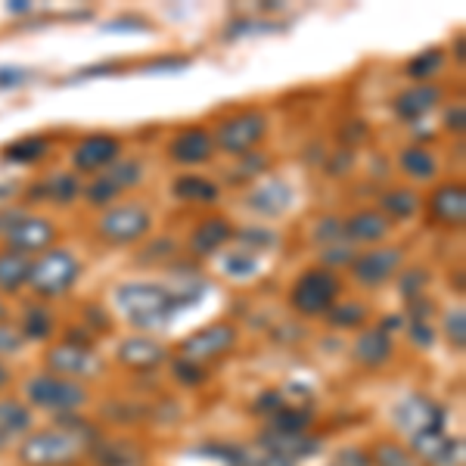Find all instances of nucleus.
<instances>
[{
    "label": "nucleus",
    "instance_id": "21",
    "mask_svg": "<svg viewBox=\"0 0 466 466\" xmlns=\"http://www.w3.org/2000/svg\"><path fill=\"white\" fill-rule=\"evenodd\" d=\"M345 233H349V239H358V243H377L389 233V218L367 208V212H358L345 221Z\"/></svg>",
    "mask_w": 466,
    "mask_h": 466
},
{
    "label": "nucleus",
    "instance_id": "43",
    "mask_svg": "<svg viewBox=\"0 0 466 466\" xmlns=\"http://www.w3.org/2000/svg\"><path fill=\"white\" fill-rule=\"evenodd\" d=\"M239 237H243V239H258V243H270V239H274L270 233H252V230H243Z\"/></svg>",
    "mask_w": 466,
    "mask_h": 466
},
{
    "label": "nucleus",
    "instance_id": "20",
    "mask_svg": "<svg viewBox=\"0 0 466 466\" xmlns=\"http://www.w3.org/2000/svg\"><path fill=\"white\" fill-rule=\"evenodd\" d=\"M439 100H441L439 85H417V87L404 90V94L398 96L395 109L401 118H420V116H426V112H430Z\"/></svg>",
    "mask_w": 466,
    "mask_h": 466
},
{
    "label": "nucleus",
    "instance_id": "41",
    "mask_svg": "<svg viewBox=\"0 0 466 466\" xmlns=\"http://www.w3.org/2000/svg\"><path fill=\"white\" fill-rule=\"evenodd\" d=\"M25 78H32L28 72L22 69H10V72H0V85H22Z\"/></svg>",
    "mask_w": 466,
    "mask_h": 466
},
{
    "label": "nucleus",
    "instance_id": "16",
    "mask_svg": "<svg viewBox=\"0 0 466 466\" xmlns=\"http://www.w3.org/2000/svg\"><path fill=\"white\" fill-rule=\"evenodd\" d=\"M212 149H215V140L206 127H187V131H180L177 137L171 140L168 153H171V159L180 165H199V162L212 159Z\"/></svg>",
    "mask_w": 466,
    "mask_h": 466
},
{
    "label": "nucleus",
    "instance_id": "26",
    "mask_svg": "<svg viewBox=\"0 0 466 466\" xmlns=\"http://www.w3.org/2000/svg\"><path fill=\"white\" fill-rule=\"evenodd\" d=\"M398 165L404 168V175H410L417 180H430L439 175V162H435V156L423 147H408L398 156Z\"/></svg>",
    "mask_w": 466,
    "mask_h": 466
},
{
    "label": "nucleus",
    "instance_id": "12",
    "mask_svg": "<svg viewBox=\"0 0 466 466\" xmlns=\"http://www.w3.org/2000/svg\"><path fill=\"white\" fill-rule=\"evenodd\" d=\"M47 367L54 370V377H96L100 373V358L87 349V345H72L63 342L56 349L47 351Z\"/></svg>",
    "mask_w": 466,
    "mask_h": 466
},
{
    "label": "nucleus",
    "instance_id": "37",
    "mask_svg": "<svg viewBox=\"0 0 466 466\" xmlns=\"http://www.w3.org/2000/svg\"><path fill=\"white\" fill-rule=\"evenodd\" d=\"M228 270L233 277H246V274H252V270H258V261H255V255L249 252H237L228 258Z\"/></svg>",
    "mask_w": 466,
    "mask_h": 466
},
{
    "label": "nucleus",
    "instance_id": "42",
    "mask_svg": "<svg viewBox=\"0 0 466 466\" xmlns=\"http://www.w3.org/2000/svg\"><path fill=\"white\" fill-rule=\"evenodd\" d=\"M349 249H342V246H336V249H327V261H355V255H345Z\"/></svg>",
    "mask_w": 466,
    "mask_h": 466
},
{
    "label": "nucleus",
    "instance_id": "13",
    "mask_svg": "<svg viewBox=\"0 0 466 466\" xmlns=\"http://www.w3.org/2000/svg\"><path fill=\"white\" fill-rule=\"evenodd\" d=\"M140 180V165L137 162H116L106 168V175L96 177L94 184L87 187V199L90 206H106L118 197L127 187H134Z\"/></svg>",
    "mask_w": 466,
    "mask_h": 466
},
{
    "label": "nucleus",
    "instance_id": "45",
    "mask_svg": "<svg viewBox=\"0 0 466 466\" xmlns=\"http://www.w3.org/2000/svg\"><path fill=\"white\" fill-rule=\"evenodd\" d=\"M13 10L22 13V10H28V4H25V0H16V4H13Z\"/></svg>",
    "mask_w": 466,
    "mask_h": 466
},
{
    "label": "nucleus",
    "instance_id": "3",
    "mask_svg": "<svg viewBox=\"0 0 466 466\" xmlns=\"http://www.w3.org/2000/svg\"><path fill=\"white\" fill-rule=\"evenodd\" d=\"M81 277V265L72 252L66 249H47L41 258L32 261L28 268V287H32L41 299H56L75 287Z\"/></svg>",
    "mask_w": 466,
    "mask_h": 466
},
{
    "label": "nucleus",
    "instance_id": "46",
    "mask_svg": "<svg viewBox=\"0 0 466 466\" xmlns=\"http://www.w3.org/2000/svg\"><path fill=\"white\" fill-rule=\"evenodd\" d=\"M0 318H4V302H0Z\"/></svg>",
    "mask_w": 466,
    "mask_h": 466
},
{
    "label": "nucleus",
    "instance_id": "2",
    "mask_svg": "<svg viewBox=\"0 0 466 466\" xmlns=\"http://www.w3.org/2000/svg\"><path fill=\"white\" fill-rule=\"evenodd\" d=\"M116 299L127 320L137 327H162L184 305L180 296H171L168 289L153 287V283H125V287H118Z\"/></svg>",
    "mask_w": 466,
    "mask_h": 466
},
{
    "label": "nucleus",
    "instance_id": "18",
    "mask_svg": "<svg viewBox=\"0 0 466 466\" xmlns=\"http://www.w3.org/2000/svg\"><path fill=\"white\" fill-rule=\"evenodd\" d=\"M355 358L360 360V364H367V367L386 364V360L392 358V339H389L386 329H380V327L364 329V333L358 336V342H355Z\"/></svg>",
    "mask_w": 466,
    "mask_h": 466
},
{
    "label": "nucleus",
    "instance_id": "24",
    "mask_svg": "<svg viewBox=\"0 0 466 466\" xmlns=\"http://www.w3.org/2000/svg\"><path fill=\"white\" fill-rule=\"evenodd\" d=\"M249 206L258 208L261 215H280L289 206V187L283 180H268L258 190H252Z\"/></svg>",
    "mask_w": 466,
    "mask_h": 466
},
{
    "label": "nucleus",
    "instance_id": "33",
    "mask_svg": "<svg viewBox=\"0 0 466 466\" xmlns=\"http://www.w3.org/2000/svg\"><path fill=\"white\" fill-rule=\"evenodd\" d=\"M441 63H445V54H441L439 47L426 50V54H420L417 59H410V63H408V75H410V78H417V81H426V78H432V75L441 69Z\"/></svg>",
    "mask_w": 466,
    "mask_h": 466
},
{
    "label": "nucleus",
    "instance_id": "25",
    "mask_svg": "<svg viewBox=\"0 0 466 466\" xmlns=\"http://www.w3.org/2000/svg\"><path fill=\"white\" fill-rule=\"evenodd\" d=\"M171 193H175L180 202H215L218 184H212V180L202 177V175H184L175 180Z\"/></svg>",
    "mask_w": 466,
    "mask_h": 466
},
{
    "label": "nucleus",
    "instance_id": "14",
    "mask_svg": "<svg viewBox=\"0 0 466 466\" xmlns=\"http://www.w3.org/2000/svg\"><path fill=\"white\" fill-rule=\"evenodd\" d=\"M118 153H122V144L109 134H94V137L81 140L72 153V162L78 171H100V168H109L116 165Z\"/></svg>",
    "mask_w": 466,
    "mask_h": 466
},
{
    "label": "nucleus",
    "instance_id": "28",
    "mask_svg": "<svg viewBox=\"0 0 466 466\" xmlns=\"http://www.w3.org/2000/svg\"><path fill=\"white\" fill-rule=\"evenodd\" d=\"M380 206H382V212H386V215H392V218H398V221H401V218H413V212L420 208V197L413 190L395 187V190L382 193Z\"/></svg>",
    "mask_w": 466,
    "mask_h": 466
},
{
    "label": "nucleus",
    "instance_id": "10",
    "mask_svg": "<svg viewBox=\"0 0 466 466\" xmlns=\"http://www.w3.org/2000/svg\"><path fill=\"white\" fill-rule=\"evenodd\" d=\"M4 237H6V243H10V249L28 255V252L47 249V246L54 243V237H56V228H54V221H47V218L19 215L16 221L4 230Z\"/></svg>",
    "mask_w": 466,
    "mask_h": 466
},
{
    "label": "nucleus",
    "instance_id": "6",
    "mask_svg": "<svg viewBox=\"0 0 466 466\" xmlns=\"http://www.w3.org/2000/svg\"><path fill=\"white\" fill-rule=\"evenodd\" d=\"M149 228H153V218L140 202H127V206L109 208L106 215L96 221V233H100L106 243H137L140 237H147Z\"/></svg>",
    "mask_w": 466,
    "mask_h": 466
},
{
    "label": "nucleus",
    "instance_id": "8",
    "mask_svg": "<svg viewBox=\"0 0 466 466\" xmlns=\"http://www.w3.org/2000/svg\"><path fill=\"white\" fill-rule=\"evenodd\" d=\"M237 345V329L230 323H212V327L193 333L190 339L180 342V360H190V364L206 367L208 360L224 358Z\"/></svg>",
    "mask_w": 466,
    "mask_h": 466
},
{
    "label": "nucleus",
    "instance_id": "27",
    "mask_svg": "<svg viewBox=\"0 0 466 466\" xmlns=\"http://www.w3.org/2000/svg\"><path fill=\"white\" fill-rule=\"evenodd\" d=\"M81 193V184L72 175H54L47 177L41 187L35 190V197H47L50 202H59V206H69V202Z\"/></svg>",
    "mask_w": 466,
    "mask_h": 466
},
{
    "label": "nucleus",
    "instance_id": "29",
    "mask_svg": "<svg viewBox=\"0 0 466 466\" xmlns=\"http://www.w3.org/2000/svg\"><path fill=\"white\" fill-rule=\"evenodd\" d=\"M50 333H54V318H50V311L41 305H32L25 311V318H22V336H25V339H47Z\"/></svg>",
    "mask_w": 466,
    "mask_h": 466
},
{
    "label": "nucleus",
    "instance_id": "44",
    "mask_svg": "<svg viewBox=\"0 0 466 466\" xmlns=\"http://www.w3.org/2000/svg\"><path fill=\"white\" fill-rule=\"evenodd\" d=\"M6 382H10V370H6V367H4V364H0V389H4V386H6Z\"/></svg>",
    "mask_w": 466,
    "mask_h": 466
},
{
    "label": "nucleus",
    "instance_id": "19",
    "mask_svg": "<svg viewBox=\"0 0 466 466\" xmlns=\"http://www.w3.org/2000/svg\"><path fill=\"white\" fill-rule=\"evenodd\" d=\"M233 237V224L224 221V218H208L202 221L190 237V249L197 255H212L215 249H221L224 243Z\"/></svg>",
    "mask_w": 466,
    "mask_h": 466
},
{
    "label": "nucleus",
    "instance_id": "40",
    "mask_svg": "<svg viewBox=\"0 0 466 466\" xmlns=\"http://www.w3.org/2000/svg\"><path fill=\"white\" fill-rule=\"evenodd\" d=\"M423 283H426V274H423V270H413V274H408V280H401V289L408 292V296H413V292L423 287Z\"/></svg>",
    "mask_w": 466,
    "mask_h": 466
},
{
    "label": "nucleus",
    "instance_id": "34",
    "mask_svg": "<svg viewBox=\"0 0 466 466\" xmlns=\"http://www.w3.org/2000/svg\"><path fill=\"white\" fill-rule=\"evenodd\" d=\"M373 463L377 466H420V461L410 451H404L398 445H380L377 454H373Z\"/></svg>",
    "mask_w": 466,
    "mask_h": 466
},
{
    "label": "nucleus",
    "instance_id": "35",
    "mask_svg": "<svg viewBox=\"0 0 466 466\" xmlns=\"http://www.w3.org/2000/svg\"><path fill=\"white\" fill-rule=\"evenodd\" d=\"M175 377L180 382H187V386H199V382L206 380V367L190 364V360H177V364H175Z\"/></svg>",
    "mask_w": 466,
    "mask_h": 466
},
{
    "label": "nucleus",
    "instance_id": "32",
    "mask_svg": "<svg viewBox=\"0 0 466 466\" xmlns=\"http://www.w3.org/2000/svg\"><path fill=\"white\" fill-rule=\"evenodd\" d=\"M305 430H308V413L305 410L280 408L274 413V432L277 435H305Z\"/></svg>",
    "mask_w": 466,
    "mask_h": 466
},
{
    "label": "nucleus",
    "instance_id": "7",
    "mask_svg": "<svg viewBox=\"0 0 466 466\" xmlns=\"http://www.w3.org/2000/svg\"><path fill=\"white\" fill-rule=\"evenodd\" d=\"M28 398L37 408H47V410H75L87 401V392L81 389V382L54 377V373H44L28 382Z\"/></svg>",
    "mask_w": 466,
    "mask_h": 466
},
{
    "label": "nucleus",
    "instance_id": "11",
    "mask_svg": "<svg viewBox=\"0 0 466 466\" xmlns=\"http://www.w3.org/2000/svg\"><path fill=\"white\" fill-rule=\"evenodd\" d=\"M404 261V252L398 246H386V249H370L364 252L360 258L351 261V274L360 287H382L389 277L401 268Z\"/></svg>",
    "mask_w": 466,
    "mask_h": 466
},
{
    "label": "nucleus",
    "instance_id": "15",
    "mask_svg": "<svg viewBox=\"0 0 466 466\" xmlns=\"http://www.w3.org/2000/svg\"><path fill=\"white\" fill-rule=\"evenodd\" d=\"M430 215L432 221L445 224V228H463V218H466L463 184H441L430 197Z\"/></svg>",
    "mask_w": 466,
    "mask_h": 466
},
{
    "label": "nucleus",
    "instance_id": "31",
    "mask_svg": "<svg viewBox=\"0 0 466 466\" xmlns=\"http://www.w3.org/2000/svg\"><path fill=\"white\" fill-rule=\"evenodd\" d=\"M6 159L10 162H37L47 156V140L44 137H25V140H16L4 149Z\"/></svg>",
    "mask_w": 466,
    "mask_h": 466
},
{
    "label": "nucleus",
    "instance_id": "9",
    "mask_svg": "<svg viewBox=\"0 0 466 466\" xmlns=\"http://www.w3.org/2000/svg\"><path fill=\"white\" fill-rule=\"evenodd\" d=\"M395 417H398V426H401L413 441L426 439V435H439L441 423H445V410L435 401H430V398H420V395L401 401Z\"/></svg>",
    "mask_w": 466,
    "mask_h": 466
},
{
    "label": "nucleus",
    "instance_id": "38",
    "mask_svg": "<svg viewBox=\"0 0 466 466\" xmlns=\"http://www.w3.org/2000/svg\"><path fill=\"white\" fill-rule=\"evenodd\" d=\"M22 329L10 327V323H0V355H10V351H19L22 345Z\"/></svg>",
    "mask_w": 466,
    "mask_h": 466
},
{
    "label": "nucleus",
    "instance_id": "36",
    "mask_svg": "<svg viewBox=\"0 0 466 466\" xmlns=\"http://www.w3.org/2000/svg\"><path fill=\"white\" fill-rule=\"evenodd\" d=\"M463 323H466V314H463V308H457V311H451V314H448V320H445V327H448V336H451V342H454L457 349H463V345H466Z\"/></svg>",
    "mask_w": 466,
    "mask_h": 466
},
{
    "label": "nucleus",
    "instance_id": "23",
    "mask_svg": "<svg viewBox=\"0 0 466 466\" xmlns=\"http://www.w3.org/2000/svg\"><path fill=\"white\" fill-rule=\"evenodd\" d=\"M32 426V413L19 401H0V451Z\"/></svg>",
    "mask_w": 466,
    "mask_h": 466
},
{
    "label": "nucleus",
    "instance_id": "4",
    "mask_svg": "<svg viewBox=\"0 0 466 466\" xmlns=\"http://www.w3.org/2000/svg\"><path fill=\"white\" fill-rule=\"evenodd\" d=\"M339 289L342 283L333 270L311 268L296 280V287L289 292V302L299 314H308V318L311 314H327L336 305V299H339Z\"/></svg>",
    "mask_w": 466,
    "mask_h": 466
},
{
    "label": "nucleus",
    "instance_id": "17",
    "mask_svg": "<svg viewBox=\"0 0 466 466\" xmlns=\"http://www.w3.org/2000/svg\"><path fill=\"white\" fill-rule=\"evenodd\" d=\"M118 360L125 367H134V370H149V367L165 360V349L159 342L147 339V336H134V339H125L118 345Z\"/></svg>",
    "mask_w": 466,
    "mask_h": 466
},
{
    "label": "nucleus",
    "instance_id": "22",
    "mask_svg": "<svg viewBox=\"0 0 466 466\" xmlns=\"http://www.w3.org/2000/svg\"><path fill=\"white\" fill-rule=\"evenodd\" d=\"M28 268L32 258L16 249L0 252V292H16L28 283Z\"/></svg>",
    "mask_w": 466,
    "mask_h": 466
},
{
    "label": "nucleus",
    "instance_id": "30",
    "mask_svg": "<svg viewBox=\"0 0 466 466\" xmlns=\"http://www.w3.org/2000/svg\"><path fill=\"white\" fill-rule=\"evenodd\" d=\"M327 320L333 323L336 329L360 327V323L367 320V308L360 305V302H336V305L327 311Z\"/></svg>",
    "mask_w": 466,
    "mask_h": 466
},
{
    "label": "nucleus",
    "instance_id": "5",
    "mask_svg": "<svg viewBox=\"0 0 466 466\" xmlns=\"http://www.w3.org/2000/svg\"><path fill=\"white\" fill-rule=\"evenodd\" d=\"M268 131V122L261 112L255 109H246V112H237V116L224 118L221 125L215 127V144L230 156H246L249 149L265 137Z\"/></svg>",
    "mask_w": 466,
    "mask_h": 466
},
{
    "label": "nucleus",
    "instance_id": "1",
    "mask_svg": "<svg viewBox=\"0 0 466 466\" xmlns=\"http://www.w3.org/2000/svg\"><path fill=\"white\" fill-rule=\"evenodd\" d=\"M94 439V430L87 423H66L59 430L35 432L25 439L19 457L25 466H69L87 451V441Z\"/></svg>",
    "mask_w": 466,
    "mask_h": 466
},
{
    "label": "nucleus",
    "instance_id": "39",
    "mask_svg": "<svg viewBox=\"0 0 466 466\" xmlns=\"http://www.w3.org/2000/svg\"><path fill=\"white\" fill-rule=\"evenodd\" d=\"M463 116H466L463 103H457L454 109H448V127H451V131H457V134L463 131Z\"/></svg>",
    "mask_w": 466,
    "mask_h": 466
}]
</instances>
